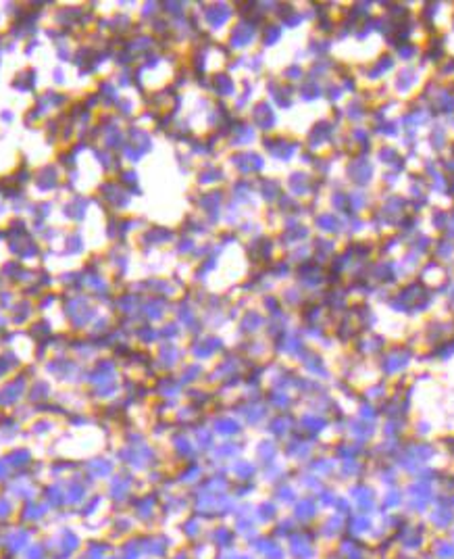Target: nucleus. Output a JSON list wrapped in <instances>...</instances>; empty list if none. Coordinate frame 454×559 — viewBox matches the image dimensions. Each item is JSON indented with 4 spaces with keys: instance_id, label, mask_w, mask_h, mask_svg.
Returning <instances> with one entry per match:
<instances>
[{
    "instance_id": "20e7f679",
    "label": "nucleus",
    "mask_w": 454,
    "mask_h": 559,
    "mask_svg": "<svg viewBox=\"0 0 454 559\" xmlns=\"http://www.w3.org/2000/svg\"><path fill=\"white\" fill-rule=\"evenodd\" d=\"M27 557H29V559H42V557H44V547L34 545L32 549L27 551Z\"/></svg>"
},
{
    "instance_id": "7ed1b4c3",
    "label": "nucleus",
    "mask_w": 454,
    "mask_h": 559,
    "mask_svg": "<svg viewBox=\"0 0 454 559\" xmlns=\"http://www.w3.org/2000/svg\"><path fill=\"white\" fill-rule=\"evenodd\" d=\"M98 505H100V497H94V499H92V501H90V503H87V505H86V507H84V509H82V511H79V513H82V516H84V518H90V516H94V513H96V511H98V509H96V507H98Z\"/></svg>"
},
{
    "instance_id": "f257e3e1",
    "label": "nucleus",
    "mask_w": 454,
    "mask_h": 559,
    "mask_svg": "<svg viewBox=\"0 0 454 559\" xmlns=\"http://www.w3.org/2000/svg\"><path fill=\"white\" fill-rule=\"evenodd\" d=\"M79 545H82V540H79V536L71 530V528H63L61 530V542H58V551H61V559L63 557H69L73 555L75 551L79 549Z\"/></svg>"
},
{
    "instance_id": "f03ea898",
    "label": "nucleus",
    "mask_w": 454,
    "mask_h": 559,
    "mask_svg": "<svg viewBox=\"0 0 454 559\" xmlns=\"http://www.w3.org/2000/svg\"><path fill=\"white\" fill-rule=\"evenodd\" d=\"M106 553H108V545L105 540H92L90 545H87L86 557L87 559H105Z\"/></svg>"
}]
</instances>
